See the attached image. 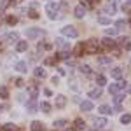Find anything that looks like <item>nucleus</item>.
Wrapping results in <instances>:
<instances>
[{"label": "nucleus", "instance_id": "f257e3e1", "mask_svg": "<svg viewBox=\"0 0 131 131\" xmlns=\"http://www.w3.org/2000/svg\"><path fill=\"white\" fill-rule=\"evenodd\" d=\"M84 52H88V54H96L98 52V40L96 39H91L84 44Z\"/></svg>", "mask_w": 131, "mask_h": 131}, {"label": "nucleus", "instance_id": "f03ea898", "mask_svg": "<svg viewBox=\"0 0 131 131\" xmlns=\"http://www.w3.org/2000/svg\"><path fill=\"white\" fill-rule=\"evenodd\" d=\"M61 33H63V35H65V37H70V39H75V37H77V35H79V31H77V28H75V26H63V28H61Z\"/></svg>", "mask_w": 131, "mask_h": 131}, {"label": "nucleus", "instance_id": "7ed1b4c3", "mask_svg": "<svg viewBox=\"0 0 131 131\" xmlns=\"http://www.w3.org/2000/svg\"><path fill=\"white\" fill-rule=\"evenodd\" d=\"M42 35H44L42 28H28V30H26V37H28L30 40H35V39H39Z\"/></svg>", "mask_w": 131, "mask_h": 131}, {"label": "nucleus", "instance_id": "20e7f679", "mask_svg": "<svg viewBox=\"0 0 131 131\" xmlns=\"http://www.w3.org/2000/svg\"><path fill=\"white\" fill-rule=\"evenodd\" d=\"M107 124H108V122H107V119H105V117H96V119L93 121V126H94L96 129H103Z\"/></svg>", "mask_w": 131, "mask_h": 131}, {"label": "nucleus", "instance_id": "39448f33", "mask_svg": "<svg viewBox=\"0 0 131 131\" xmlns=\"http://www.w3.org/2000/svg\"><path fill=\"white\" fill-rule=\"evenodd\" d=\"M56 47H60V49H63V51H68L70 49V42L61 39V37H58V39H56Z\"/></svg>", "mask_w": 131, "mask_h": 131}, {"label": "nucleus", "instance_id": "423d86ee", "mask_svg": "<svg viewBox=\"0 0 131 131\" xmlns=\"http://www.w3.org/2000/svg\"><path fill=\"white\" fill-rule=\"evenodd\" d=\"M67 105V96L65 94H56V108H63Z\"/></svg>", "mask_w": 131, "mask_h": 131}, {"label": "nucleus", "instance_id": "0eeeda50", "mask_svg": "<svg viewBox=\"0 0 131 131\" xmlns=\"http://www.w3.org/2000/svg\"><path fill=\"white\" fill-rule=\"evenodd\" d=\"M4 39H5V42H10V44H12V42L19 40V33H18V31H10V33H7V35L4 37Z\"/></svg>", "mask_w": 131, "mask_h": 131}, {"label": "nucleus", "instance_id": "6e6552de", "mask_svg": "<svg viewBox=\"0 0 131 131\" xmlns=\"http://www.w3.org/2000/svg\"><path fill=\"white\" fill-rule=\"evenodd\" d=\"M16 51H18V52L28 51V40H19L18 44H16Z\"/></svg>", "mask_w": 131, "mask_h": 131}, {"label": "nucleus", "instance_id": "1a4fd4ad", "mask_svg": "<svg viewBox=\"0 0 131 131\" xmlns=\"http://www.w3.org/2000/svg\"><path fill=\"white\" fill-rule=\"evenodd\" d=\"M81 110L82 112H91V110H93V101H91V100H84L81 103Z\"/></svg>", "mask_w": 131, "mask_h": 131}, {"label": "nucleus", "instance_id": "9d476101", "mask_svg": "<svg viewBox=\"0 0 131 131\" xmlns=\"http://www.w3.org/2000/svg\"><path fill=\"white\" fill-rule=\"evenodd\" d=\"M14 68H16V70L19 72V73H25V72L28 70V65H26V61H18Z\"/></svg>", "mask_w": 131, "mask_h": 131}, {"label": "nucleus", "instance_id": "9b49d317", "mask_svg": "<svg viewBox=\"0 0 131 131\" xmlns=\"http://www.w3.org/2000/svg\"><path fill=\"white\" fill-rule=\"evenodd\" d=\"M73 14H75V18H79V19H81V18L86 16V9H84L82 5H77V7L73 9Z\"/></svg>", "mask_w": 131, "mask_h": 131}, {"label": "nucleus", "instance_id": "f8f14e48", "mask_svg": "<svg viewBox=\"0 0 131 131\" xmlns=\"http://www.w3.org/2000/svg\"><path fill=\"white\" fill-rule=\"evenodd\" d=\"M98 112H100L101 115H110V114H112L114 110H112V107H110V105H101L100 108H98Z\"/></svg>", "mask_w": 131, "mask_h": 131}, {"label": "nucleus", "instance_id": "ddd939ff", "mask_svg": "<svg viewBox=\"0 0 131 131\" xmlns=\"http://www.w3.org/2000/svg\"><path fill=\"white\" fill-rule=\"evenodd\" d=\"M33 75H35V77H37V79H44V77H46V75H47V73H46V70H44V68H42V67H37V68H35V70H33Z\"/></svg>", "mask_w": 131, "mask_h": 131}, {"label": "nucleus", "instance_id": "4468645a", "mask_svg": "<svg viewBox=\"0 0 131 131\" xmlns=\"http://www.w3.org/2000/svg\"><path fill=\"white\" fill-rule=\"evenodd\" d=\"M110 75L114 77V79H121V77H122V68H119V67L110 68Z\"/></svg>", "mask_w": 131, "mask_h": 131}, {"label": "nucleus", "instance_id": "2eb2a0df", "mask_svg": "<svg viewBox=\"0 0 131 131\" xmlns=\"http://www.w3.org/2000/svg\"><path fill=\"white\" fill-rule=\"evenodd\" d=\"M26 108H28V112L30 114H33V112H37V101L31 98L30 101H26Z\"/></svg>", "mask_w": 131, "mask_h": 131}, {"label": "nucleus", "instance_id": "dca6fc26", "mask_svg": "<svg viewBox=\"0 0 131 131\" xmlns=\"http://www.w3.org/2000/svg\"><path fill=\"white\" fill-rule=\"evenodd\" d=\"M30 129L31 131H44V124H42V122H39V121H33L30 124Z\"/></svg>", "mask_w": 131, "mask_h": 131}, {"label": "nucleus", "instance_id": "f3484780", "mask_svg": "<svg viewBox=\"0 0 131 131\" xmlns=\"http://www.w3.org/2000/svg\"><path fill=\"white\" fill-rule=\"evenodd\" d=\"M101 96V89H91L89 91V98L91 100H98Z\"/></svg>", "mask_w": 131, "mask_h": 131}, {"label": "nucleus", "instance_id": "a211bd4d", "mask_svg": "<svg viewBox=\"0 0 131 131\" xmlns=\"http://www.w3.org/2000/svg\"><path fill=\"white\" fill-rule=\"evenodd\" d=\"M60 9V4H56V2H51V4H47V7H46V10L47 12H54V10Z\"/></svg>", "mask_w": 131, "mask_h": 131}, {"label": "nucleus", "instance_id": "6ab92c4d", "mask_svg": "<svg viewBox=\"0 0 131 131\" xmlns=\"http://www.w3.org/2000/svg\"><path fill=\"white\" fill-rule=\"evenodd\" d=\"M101 44H103L105 47H114V46H115V40H112L110 37H105V39L101 40Z\"/></svg>", "mask_w": 131, "mask_h": 131}, {"label": "nucleus", "instance_id": "aec40b11", "mask_svg": "<svg viewBox=\"0 0 131 131\" xmlns=\"http://www.w3.org/2000/svg\"><path fill=\"white\" fill-rule=\"evenodd\" d=\"M28 93L31 94V98H33V100H37V94H39V88H35V86H30V88H28Z\"/></svg>", "mask_w": 131, "mask_h": 131}, {"label": "nucleus", "instance_id": "412c9836", "mask_svg": "<svg viewBox=\"0 0 131 131\" xmlns=\"http://www.w3.org/2000/svg\"><path fill=\"white\" fill-rule=\"evenodd\" d=\"M0 98H9V89L5 88V86H0Z\"/></svg>", "mask_w": 131, "mask_h": 131}, {"label": "nucleus", "instance_id": "4be33fe9", "mask_svg": "<svg viewBox=\"0 0 131 131\" xmlns=\"http://www.w3.org/2000/svg\"><path fill=\"white\" fill-rule=\"evenodd\" d=\"M98 61H100L101 65H110V63H112V58H110V56H100V58H98Z\"/></svg>", "mask_w": 131, "mask_h": 131}, {"label": "nucleus", "instance_id": "5701e85b", "mask_svg": "<svg viewBox=\"0 0 131 131\" xmlns=\"http://www.w3.org/2000/svg\"><path fill=\"white\" fill-rule=\"evenodd\" d=\"M131 122V114H122L121 115V124H129Z\"/></svg>", "mask_w": 131, "mask_h": 131}, {"label": "nucleus", "instance_id": "b1692460", "mask_svg": "<svg viewBox=\"0 0 131 131\" xmlns=\"http://www.w3.org/2000/svg\"><path fill=\"white\" fill-rule=\"evenodd\" d=\"M119 86H117V84H112L110 88H108V93H110V94H114V96H115V94H119Z\"/></svg>", "mask_w": 131, "mask_h": 131}, {"label": "nucleus", "instance_id": "393cba45", "mask_svg": "<svg viewBox=\"0 0 131 131\" xmlns=\"http://www.w3.org/2000/svg\"><path fill=\"white\" fill-rule=\"evenodd\" d=\"M73 52H75V56H82V52H84V42H81V44L75 47V51H73Z\"/></svg>", "mask_w": 131, "mask_h": 131}, {"label": "nucleus", "instance_id": "a878e982", "mask_svg": "<svg viewBox=\"0 0 131 131\" xmlns=\"http://www.w3.org/2000/svg\"><path fill=\"white\" fill-rule=\"evenodd\" d=\"M40 108H42V112L49 114V112H51V103H47V101H42V103H40Z\"/></svg>", "mask_w": 131, "mask_h": 131}, {"label": "nucleus", "instance_id": "bb28decb", "mask_svg": "<svg viewBox=\"0 0 131 131\" xmlns=\"http://www.w3.org/2000/svg\"><path fill=\"white\" fill-rule=\"evenodd\" d=\"M52 124H54V128H65V126H67V121H65V119H58V121L52 122Z\"/></svg>", "mask_w": 131, "mask_h": 131}, {"label": "nucleus", "instance_id": "cd10ccee", "mask_svg": "<svg viewBox=\"0 0 131 131\" xmlns=\"http://www.w3.org/2000/svg\"><path fill=\"white\" fill-rule=\"evenodd\" d=\"M122 100H124V94H122V93H119V94L114 96V103H115V105H121Z\"/></svg>", "mask_w": 131, "mask_h": 131}, {"label": "nucleus", "instance_id": "c85d7f7f", "mask_svg": "<svg viewBox=\"0 0 131 131\" xmlns=\"http://www.w3.org/2000/svg\"><path fill=\"white\" fill-rule=\"evenodd\" d=\"M96 84L101 88V86H105V84H107V79H105L103 75H98V77H96Z\"/></svg>", "mask_w": 131, "mask_h": 131}, {"label": "nucleus", "instance_id": "c756f323", "mask_svg": "<svg viewBox=\"0 0 131 131\" xmlns=\"http://www.w3.org/2000/svg\"><path fill=\"white\" fill-rule=\"evenodd\" d=\"M105 33H107V37H115V35H117V28H107V30H105Z\"/></svg>", "mask_w": 131, "mask_h": 131}, {"label": "nucleus", "instance_id": "7c9ffc66", "mask_svg": "<svg viewBox=\"0 0 131 131\" xmlns=\"http://www.w3.org/2000/svg\"><path fill=\"white\" fill-rule=\"evenodd\" d=\"M7 25H10V26H12V25H16V23H18V18H16V16H7Z\"/></svg>", "mask_w": 131, "mask_h": 131}, {"label": "nucleus", "instance_id": "2f4dec72", "mask_svg": "<svg viewBox=\"0 0 131 131\" xmlns=\"http://www.w3.org/2000/svg\"><path fill=\"white\" fill-rule=\"evenodd\" d=\"M79 70H81L82 73H91V67H89V65H81Z\"/></svg>", "mask_w": 131, "mask_h": 131}, {"label": "nucleus", "instance_id": "473e14b6", "mask_svg": "<svg viewBox=\"0 0 131 131\" xmlns=\"http://www.w3.org/2000/svg\"><path fill=\"white\" fill-rule=\"evenodd\" d=\"M75 129H84V121L82 119H75Z\"/></svg>", "mask_w": 131, "mask_h": 131}, {"label": "nucleus", "instance_id": "72a5a7b5", "mask_svg": "<svg viewBox=\"0 0 131 131\" xmlns=\"http://www.w3.org/2000/svg\"><path fill=\"white\" fill-rule=\"evenodd\" d=\"M98 23H100V25H110V19L105 18V16H100V18H98Z\"/></svg>", "mask_w": 131, "mask_h": 131}, {"label": "nucleus", "instance_id": "f704fd0d", "mask_svg": "<svg viewBox=\"0 0 131 131\" xmlns=\"http://www.w3.org/2000/svg\"><path fill=\"white\" fill-rule=\"evenodd\" d=\"M2 131H14V124H10V122L4 124V126H2Z\"/></svg>", "mask_w": 131, "mask_h": 131}, {"label": "nucleus", "instance_id": "c9c22d12", "mask_svg": "<svg viewBox=\"0 0 131 131\" xmlns=\"http://www.w3.org/2000/svg\"><path fill=\"white\" fill-rule=\"evenodd\" d=\"M105 12H107V14H115V5H110V4H108L107 9H105Z\"/></svg>", "mask_w": 131, "mask_h": 131}, {"label": "nucleus", "instance_id": "e433bc0d", "mask_svg": "<svg viewBox=\"0 0 131 131\" xmlns=\"http://www.w3.org/2000/svg\"><path fill=\"white\" fill-rule=\"evenodd\" d=\"M124 26H126V21L124 19H119L117 23H115V28H117V30H121V28H124Z\"/></svg>", "mask_w": 131, "mask_h": 131}, {"label": "nucleus", "instance_id": "4c0bfd02", "mask_svg": "<svg viewBox=\"0 0 131 131\" xmlns=\"http://www.w3.org/2000/svg\"><path fill=\"white\" fill-rule=\"evenodd\" d=\"M14 84H16V88H23V86H25V81H23V79H16V81H14Z\"/></svg>", "mask_w": 131, "mask_h": 131}, {"label": "nucleus", "instance_id": "58836bf2", "mask_svg": "<svg viewBox=\"0 0 131 131\" xmlns=\"http://www.w3.org/2000/svg\"><path fill=\"white\" fill-rule=\"evenodd\" d=\"M81 5L84 7V9H89V7H91V2H89V0H81Z\"/></svg>", "mask_w": 131, "mask_h": 131}, {"label": "nucleus", "instance_id": "ea45409f", "mask_svg": "<svg viewBox=\"0 0 131 131\" xmlns=\"http://www.w3.org/2000/svg\"><path fill=\"white\" fill-rule=\"evenodd\" d=\"M28 16H30L31 19H39V12H35V10H30V12H28Z\"/></svg>", "mask_w": 131, "mask_h": 131}, {"label": "nucleus", "instance_id": "a19ab883", "mask_svg": "<svg viewBox=\"0 0 131 131\" xmlns=\"http://www.w3.org/2000/svg\"><path fill=\"white\" fill-rule=\"evenodd\" d=\"M117 86H119V89H126V88H128L126 81H119V82H117Z\"/></svg>", "mask_w": 131, "mask_h": 131}, {"label": "nucleus", "instance_id": "79ce46f5", "mask_svg": "<svg viewBox=\"0 0 131 131\" xmlns=\"http://www.w3.org/2000/svg\"><path fill=\"white\" fill-rule=\"evenodd\" d=\"M122 10L128 12V14H131V5H129V4H124V5H122Z\"/></svg>", "mask_w": 131, "mask_h": 131}, {"label": "nucleus", "instance_id": "37998d69", "mask_svg": "<svg viewBox=\"0 0 131 131\" xmlns=\"http://www.w3.org/2000/svg\"><path fill=\"white\" fill-rule=\"evenodd\" d=\"M47 16H49V19H58L60 18V14H54V12H49Z\"/></svg>", "mask_w": 131, "mask_h": 131}, {"label": "nucleus", "instance_id": "c03bdc74", "mask_svg": "<svg viewBox=\"0 0 131 131\" xmlns=\"http://www.w3.org/2000/svg\"><path fill=\"white\" fill-rule=\"evenodd\" d=\"M128 40H129L128 37H121V39H119V42H121L122 46H126V44H128Z\"/></svg>", "mask_w": 131, "mask_h": 131}, {"label": "nucleus", "instance_id": "a18cd8bd", "mask_svg": "<svg viewBox=\"0 0 131 131\" xmlns=\"http://www.w3.org/2000/svg\"><path fill=\"white\" fill-rule=\"evenodd\" d=\"M44 63H46V65L49 67V65H52V63H54V58H47V60L44 61Z\"/></svg>", "mask_w": 131, "mask_h": 131}, {"label": "nucleus", "instance_id": "49530a36", "mask_svg": "<svg viewBox=\"0 0 131 131\" xmlns=\"http://www.w3.org/2000/svg\"><path fill=\"white\" fill-rule=\"evenodd\" d=\"M51 81H52V84H58V82H60V77H56V75H54Z\"/></svg>", "mask_w": 131, "mask_h": 131}, {"label": "nucleus", "instance_id": "de8ad7c7", "mask_svg": "<svg viewBox=\"0 0 131 131\" xmlns=\"http://www.w3.org/2000/svg\"><path fill=\"white\" fill-rule=\"evenodd\" d=\"M44 94H46V96H52V93H51V89H44Z\"/></svg>", "mask_w": 131, "mask_h": 131}, {"label": "nucleus", "instance_id": "09e8293b", "mask_svg": "<svg viewBox=\"0 0 131 131\" xmlns=\"http://www.w3.org/2000/svg\"><path fill=\"white\" fill-rule=\"evenodd\" d=\"M18 100H19V101H25V94H18Z\"/></svg>", "mask_w": 131, "mask_h": 131}, {"label": "nucleus", "instance_id": "8fccbe9b", "mask_svg": "<svg viewBox=\"0 0 131 131\" xmlns=\"http://www.w3.org/2000/svg\"><path fill=\"white\" fill-rule=\"evenodd\" d=\"M126 93H128V94H131V84L128 86V88H126Z\"/></svg>", "mask_w": 131, "mask_h": 131}, {"label": "nucleus", "instance_id": "3c124183", "mask_svg": "<svg viewBox=\"0 0 131 131\" xmlns=\"http://www.w3.org/2000/svg\"><path fill=\"white\" fill-rule=\"evenodd\" d=\"M126 49H128V51H131V42H128V44H126Z\"/></svg>", "mask_w": 131, "mask_h": 131}, {"label": "nucleus", "instance_id": "603ef678", "mask_svg": "<svg viewBox=\"0 0 131 131\" xmlns=\"http://www.w3.org/2000/svg\"><path fill=\"white\" fill-rule=\"evenodd\" d=\"M115 2H117V0H108V4H110V5H115Z\"/></svg>", "mask_w": 131, "mask_h": 131}, {"label": "nucleus", "instance_id": "864d4df0", "mask_svg": "<svg viewBox=\"0 0 131 131\" xmlns=\"http://www.w3.org/2000/svg\"><path fill=\"white\" fill-rule=\"evenodd\" d=\"M65 131H75V129H72V128H68V129H65Z\"/></svg>", "mask_w": 131, "mask_h": 131}, {"label": "nucleus", "instance_id": "5fc2aeb1", "mask_svg": "<svg viewBox=\"0 0 131 131\" xmlns=\"http://www.w3.org/2000/svg\"><path fill=\"white\" fill-rule=\"evenodd\" d=\"M2 110H4V107H2V105H0V112H2Z\"/></svg>", "mask_w": 131, "mask_h": 131}, {"label": "nucleus", "instance_id": "6e6d98bb", "mask_svg": "<svg viewBox=\"0 0 131 131\" xmlns=\"http://www.w3.org/2000/svg\"><path fill=\"white\" fill-rule=\"evenodd\" d=\"M129 26H131V19H129Z\"/></svg>", "mask_w": 131, "mask_h": 131}, {"label": "nucleus", "instance_id": "4d7b16f0", "mask_svg": "<svg viewBox=\"0 0 131 131\" xmlns=\"http://www.w3.org/2000/svg\"><path fill=\"white\" fill-rule=\"evenodd\" d=\"M0 47H2V42H0Z\"/></svg>", "mask_w": 131, "mask_h": 131}, {"label": "nucleus", "instance_id": "13d9d810", "mask_svg": "<svg viewBox=\"0 0 131 131\" xmlns=\"http://www.w3.org/2000/svg\"><path fill=\"white\" fill-rule=\"evenodd\" d=\"M93 2H96V0H93Z\"/></svg>", "mask_w": 131, "mask_h": 131}]
</instances>
